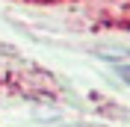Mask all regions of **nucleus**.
Wrapping results in <instances>:
<instances>
[{
	"mask_svg": "<svg viewBox=\"0 0 130 127\" xmlns=\"http://www.w3.org/2000/svg\"><path fill=\"white\" fill-rule=\"evenodd\" d=\"M98 56H101V59H106V62H109V59H124V56H130V47H121V44H106V47H98L95 50Z\"/></svg>",
	"mask_w": 130,
	"mask_h": 127,
	"instance_id": "f257e3e1",
	"label": "nucleus"
},
{
	"mask_svg": "<svg viewBox=\"0 0 130 127\" xmlns=\"http://www.w3.org/2000/svg\"><path fill=\"white\" fill-rule=\"evenodd\" d=\"M77 127H98V124H77Z\"/></svg>",
	"mask_w": 130,
	"mask_h": 127,
	"instance_id": "7ed1b4c3",
	"label": "nucleus"
},
{
	"mask_svg": "<svg viewBox=\"0 0 130 127\" xmlns=\"http://www.w3.org/2000/svg\"><path fill=\"white\" fill-rule=\"evenodd\" d=\"M118 77H121L124 83L130 86V65H121V68H118Z\"/></svg>",
	"mask_w": 130,
	"mask_h": 127,
	"instance_id": "f03ea898",
	"label": "nucleus"
}]
</instances>
